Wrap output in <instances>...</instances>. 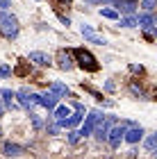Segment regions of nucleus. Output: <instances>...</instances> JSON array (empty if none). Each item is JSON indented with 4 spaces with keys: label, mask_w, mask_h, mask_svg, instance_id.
Masks as SVG:
<instances>
[{
    "label": "nucleus",
    "mask_w": 157,
    "mask_h": 159,
    "mask_svg": "<svg viewBox=\"0 0 157 159\" xmlns=\"http://www.w3.org/2000/svg\"><path fill=\"white\" fill-rule=\"evenodd\" d=\"M141 7L146 9V14H150L155 7H157V0H141Z\"/></svg>",
    "instance_id": "nucleus-25"
},
{
    "label": "nucleus",
    "mask_w": 157,
    "mask_h": 159,
    "mask_svg": "<svg viewBox=\"0 0 157 159\" xmlns=\"http://www.w3.org/2000/svg\"><path fill=\"white\" fill-rule=\"evenodd\" d=\"M100 16H103V18H109V20H116V18H118V11H116V9H109V7H103V9H100Z\"/></svg>",
    "instance_id": "nucleus-23"
},
{
    "label": "nucleus",
    "mask_w": 157,
    "mask_h": 159,
    "mask_svg": "<svg viewBox=\"0 0 157 159\" xmlns=\"http://www.w3.org/2000/svg\"><path fill=\"white\" fill-rule=\"evenodd\" d=\"M9 73H12V68H9V66H0V77H7Z\"/></svg>",
    "instance_id": "nucleus-30"
},
{
    "label": "nucleus",
    "mask_w": 157,
    "mask_h": 159,
    "mask_svg": "<svg viewBox=\"0 0 157 159\" xmlns=\"http://www.w3.org/2000/svg\"><path fill=\"white\" fill-rule=\"evenodd\" d=\"M82 86H84V91H89V93H91V96H94L96 100H100V102H105V98H103V93H100V91H96L94 86H89V84H82Z\"/></svg>",
    "instance_id": "nucleus-24"
},
{
    "label": "nucleus",
    "mask_w": 157,
    "mask_h": 159,
    "mask_svg": "<svg viewBox=\"0 0 157 159\" xmlns=\"http://www.w3.org/2000/svg\"><path fill=\"white\" fill-rule=\"evenodd\" d=\"M130 70H132V73H144V68H141V66H137V64H132V66H130Z\"/></svg>",
    "instance_id": "nucleus-31"
},
{
    "label": "nucleus",
    "mask_w": 157,
    "mask_h": 159,
    "mask_svg": "<svg viewBox=\"0 0 157 159\" xmlns=\"http://www.w3.org/2000/svg\"><path fill=\"white\" fill-rule=\"evenodd\" d=\"M2 152H5V157H18V155H23V148H21L18 143L7 141L5 146H2Z\"/></svg>",
    "instance_id": "nucleus-15"
},
{
    "label": "nucleus",
    "mask_w": 157,
    "mask_h": 159,
    "mask_svg": "<svg viewBox=\"0 0 157 159\" xmlns=\"http://www.w3.org/2000/svg\"><path fill=\"white\" fill-rule=\"evenodd\" d=\"M46 129H48V134H57L59 132V125H57V123H50V125H46Z\"/></svg>",
    "instance_id": "nucleus-29"
},
{
    "label": "nucleus",
    "mask_w": 157,
    "mask_h": 159,
    "mask_svg": "<svg viewBox=\"0 0 157 159\" xmlns=\"http://www.w3.org/2000/svg\"><path fill=\"white\" fill-rule=\"evenodd\" d=\"M144 148L148 150V152H157V132L150 134V136H148V139L144 141Z\"/></svg>",
    "instance_id": "nucleus-19"
},
{
    "label": "nucleus",
    "mask_w": 157,
    "mask_h": 159,
    "mask_svg": "<svg viewBox=\"0 0 157 159\" xmlns=\"http://www.w3.org/2000/svg\"><path fill=\"white\" fill-rule=\"evenodd\" d=\"M80 34L84 37V41H89V43H96V46H107V39L100 37V34H96L89 25H82V27H80Z\"/></svg>",
    "instance_id": "nucleus-7"
},
{
    "label": "nucleus",
    "mask_w": 157,
    "mask_h": 159,
    "mask_svg": "<svg viewBox=\"0 0 157 159\" xmlns=\"http://www.w3.org/2000/svg\"><path fill=\"white\" fill-rule=\"evenodd\" d=\"M50 91L55 93L57 98H64V96H71V91H68V86L66 84H62V82H53L50 84Z\"/></svg>",
    "instance_id": "nucleus-17"
},
{
    "label": "nucleus",
    "mask_w": 157,
    "mask_h": 159,
    "mask_svg": "<svg viewBox=\"0 0 157 159\" xmlns=\"http://www.w3.org/2000/svg\"><path fill=\"white\" fill-rule=\"evenodd\" d=\"M130 91H132V93H134V96H137L139 100H150V98H148L146 93H144V89H141V86H139L137 82H132V84H130Z\"/></svg>",
    "instance_id": "nucleus-21"
},
{
    "label": "nucleus",
    "mask_w": 157,
    "mask_h": 159,
    "mask_svg": "<svg viewBox=\"0 0 157 159\" xmlns=\"http://www.w3.org/2000/svg\"><path fill=\"white\" fill-rule=\"evenodd\" d=\"M2 111H5V105H2V102H0V116H2Z\"/></svg>",
    "instance_id": "nucleus-36"
},
{
    "label": "nucleus",
    "mask_w": 157,
    "mask_h": 159,
    "mask_svg": "<svg viewBox=\"0 0 157 159\" xmlns=\"http://www.w3.org/2000/svg\"><path fill=\"white\" fill-rule=\"evenodd\" d=\"M57 59H59V68L62 70H71L75 66L73 64V52H71V50H59V52H57Z\"/></svg>",
    "instance_id": "nucleus-9"
},
{
    "label": "nucleus",
    "mask_w": 157,
    "mask_h": 159,
    "mask_svg": "<svg viewBox=\"0 0 157 159\" xmlns=\"http://www.w3.org/2000/svg\"><path fill=\"white\" fill-rule=\"evenodd\" d=\"M71 52H73L77 66H80L82 70H87V73H98V70H100V64H98V59L89 52L87 48H73Z\"/></svg>",
    "instance_id": "nucleus-1"
},
{
    "label": "nucleus",
    "mask_w": 157,
    "mask_h": 159,
    "mask_svg": "<svg viewBox=\"0 0 157 159\" xmlns=\"http://www.w3.org/2000/svg\"><path fill=\"white\" fill-rule=\"evenodd\" d=\"M155 34H157V25H155Z\"/></svg>",
    "instance_id": "nucleus-38"
},
{
    "label": "nucleus",
    "mask_w": 157,
    "mask_h": 159,
    "mask_svg": "<svg viewBox=\"0 0 157 159\" xmlns=\"http://www.w3.org/2000/svg\"><path fill=\"white\" fill-rule=\"evenodd\" d=\"M105 89H107V91H114L116 86H114V82H105Z\"/></svg>",
    "instance_id": "nucleus-34"
},
{
    "label": "nucleus",
    "mask_w": 157,
    "mask_h": 159,
    "mask_svg": "<svg viewBox=\"0 0 157 159\" xmlns=\"http://www.w3.org/2000/svg\"><path fill=\"white\" fill-rule=\"evenodd\" d=\"M16 98H18V105L25 107V109H32V107H34V102H32V93L27 91V89L16 91Z\"/></svg>",
    "instance_id": "nucleus-12"
},
{
    "label": "nucleus",
    "mask_w": 157,
    "mask_h": 159,
    "mask_svg": "<svg viewBox=\"0 0 157 159\" xmlns=\"http://www.w3.org/2000/svg\"><path fill=\"white\" fill-rule=\"evenodd\" d=\"M118 25L121 27H137L139 23H137V16H125V18L118 20Z\"/></svg>",
    "instance_id": "nucleus-22"
},
{
    "label": "nucleus",
    "mask_w": 157,
    "mask_h": 159,
    "mask_svg": "<svg viewBox=\"0 0 157 159\" xmlns=\"http://www.w3.org/2000/svg\"><path fill=\"white\" fill-rule=\"evenodd\" d=\"M53 116H55V120H57V123H66V120L71 118V111H68V107H66V105H59V107L55 109Z\"/></svg>",
    "instance_id": "nucleus-16"
},
{
    "label": "nucleus",
    "mask_w": 157,
    "mask_h": 159,
    "mask_svg": "<svg viewBox=\"0 0 157 159\" xmlns=\"http://www.w3.org/2000/svg\"><path fill=\"white\" fill-rule=\"evenodd\" d=\"M30 118H32V125L37 127V129H41V127H44V120H41V118L37 116V114H30Z\"/></svg>",
    "instance_id": "nucleus-27"
},
{
    "label": "nucleus",
    "mask_w": 157,
    "mask_h": 159,
    "mask_svg": "<svg viewBox=\"0 0 157 159\" xmlns=\"http://www.w3.org/2000/svg\"><path fill=\"white\" fill-rule=\"evenodd\" d=\"M125 132H127V127L121 123V125H114L112 129H109V136H107V141H109V146L112 148H118L121 146V141L125 139Z\"/></svg>",
    "instance_id": "nucleus-6"
},
{
    "label": "nucleus",
    "mask_w": 157,
    "mask_h": 159,
    "mask_svg": "<svg viewBox=\"0 0 157 159\" xmlns=\"http://www.w3.org/2000/svg\"><path fill=\"white\" fill-rule=\"evenodd\" d=\"M82 118H84V114H82V111L71 114V118H68V127L73 129V127H77V125H82Z\"/></svg>",
    "instance_id": "nucleus-20"
},
{
    "label": "nucleus",
    "mask_w": 157,
    "mask_h": 159,
    "mask_svg": "<svg viewBox=\"0 0 157 159\" xmlns=\"http://www.w3.org/2000/svg\"><path fill=\"white\" fill-rule=\"evenodd\" d=\"M30 61H25V59H18V66L14 68V75H18V77H25L27 73H30V66H27Z\"/></svg>",
    "instance_id": "nucleus-18"
},
{
    "label": "nucleus",
    "mask_w": 157,
    "mask_h": 159,
    "mask_svg": "<svg viewBox=\"0 0 157 159\" xmlns=\"http://www.w3.org/2000/svg\"><path fill=\"white\" fill-rule=\"evenodd\" d=\"M0 34H2L5 39H16L18 37V18L14 16V14L5 11L2 16H0Z\"/></svg>",
    "instance_id": "nucleus-2"
},
{
    "label": "nucleus",
    "mask_w": 157,
    "mask_h": 159,
    "mask_svg": "<svg viewBox=\"0 0 157 159\" xmlns=\"http://www.w3.org/2000/svg\"><path fill=\"white\" fill-rule=\"evenodd\" d=\"M27 61H34V64H39V66H50V64H53V59H50L46 52H41V50H34V52H30Z\"/></svg>",
    "instance_id": "nucleus-11"
},
{
    "label": "nucleus",
    "mask_w": 157,
    "mask_h": 159,
    "mask_svg": "<svg viewBox=\"0 0 157 159\" xmlns=\"http://www.w3.org/2000/svg\"><path fill=\"white\" fill-rule=\"evenodd\" d=\"M103 118V114L98 111V109H91L89 111V116L84 118V123L80 125V129H77V132H80V136H89V134H94V129H96V125H98V120Z\"/></svg>",
    "instance_id": "nucleus-5"
},
{
    "label": "nucleus",
    "mask_w": 157,
    "mask_h": 159,
    "mask_svg": "<svg viewBox=\"0 0 157 159\" xmlns=\"http://www.w3.org/2000/svg\"><path fill=\"white\" fill-rule=\"evenodd\" d=\"M55 2H57V5H64V7H68L71 2H73V0H55Z\"/></svg>",
    "instance_id": "nucleus-33"
},
{
    "label": "nucleus",
    "mask_w": 157,
    "mask_h": 159,
    "mask_svg": "<svg viewBox=\"0 0 157 159\" xmlns=\"http://www.w3.org/2000/svg\"><path fill=\"white\" fill-rule=\"evenodd\" d=\"M87 2H91V5H94V2H100V5H103V2H105V5H112V0H87Z\"/></svg>",
    "instance_id": "nucleus-32"
},
{
    "label": "nucleus",
    "mask_w": 157,
    "mask_h": 159,
    "mask_svg": "<svg viewBox=\"0 0 157 159\" xmlns=\"http://www.w3.org/2000/svg\"><path fill=\"white\" fill-rule=\"evenodd\" d=\"M112 5L116 11H123L125 16H134V11H137V2H132V0H112Z\"/></svg>",
    "instance_id": "nucleus-8"
},
{
    "label": "nucleus",
    "mask_w": 157,
    "mask_h": 159,
    "mask_svg": "<svg viewBox=\"0 0 157 159\" xmlns=\"http://www.w3.org/2000/svg\"><path fill=\"white\" fill-rule=\"evenodd\" d=\"M80 139H82V136H80L77 129H71V132H68V143H77Z\"/></svg>",
    "instance_id": "nucleus-26"
},
{
    "label": "nucleus",
    "mask_w": 157,
    "mask_h": 159,
    "mask_svg": "<svg viewBox=\"0 0 157 159\" xmlns=\"http://www.w3.org/2000/svg\"><path fill=\"white\" fill-rule=\"evenodd\" d=\"M32 102H34V105H41V107H46L48 111H55L57 107H59V98H57L53 91L44 93V96H39V93H32Z\"/></svg>",
    "instance_id": "nucleus-4"
},
{
    "label": "nucleus",
    "mask_w": 157,
    "mask_h": 159,
    "mask_svg": "<svg viewBox=\"0 0 157 159\" xmlns=\"http://www.w3.org/2000/svg\"><path fill=\"white\" fill-rule=\"evenodd\" d=\"M137 23H139V27H144V30L148 32V30H150V27H153V30H155V16H153V14H139V16H137Z\"/></svg>",
    "instance_id": "nucleus-14"
},
{
    "label": "nucleus",
    "mask_w": 157,
    "mask_h": 159,
    "mask_svg": "<svg viewBox=\"0 0 157 159\" xmlns=\"http://www.w3.org/2000/svg\"><path fill=\"white\" fill-rule=\"evenodd\" d=\"M57 18H59V23H62V25H66V27L71 25V18H68V16H64V14H59V11H57Z\"/></svg>",
    "instance_id": "nucleus-28"
},
{
    "label": "nucleus",
    "mask_w": 157,
    "mask_h": 159,
    "mask_svg": "<svg viewBox=\"0 0 157 159\" xmlns=\"http://www.w3.org/2000/svg\"><path fill=\"white\" fill-rule=\"evenodd\" d=\"M116 125V116H103L100 120H98V125L94 129V136L98 141H105L107 136H109V129Z\"/></svg>",
    "instance_id": "nucleus-3"
},
{
    "label": "nucleus",
    "mask_w": 157,
    "mask_h": 159,
    "mask_svg": "<svg viewBox=\"0 0 157 159\" xmlns=\"http://www.w3.org/2000/svg\"><path fill=\"white\" fill-rule=\"evenodd\" d=\"M9 7V0H0V9H7Z\"/></svg>",
    "instance_id": "nucleus-35"
},
{
    "label": "nucleus",
    "mask_w": 157,
    "mask_h": 159,
    "mask_svg": "<svg viewBox=\"0 0 157 159\" xmlns=\"http://www.w3.org/2000/svg\"><path fill=\"white\" fill-rule=\"evenodd\" d=\"M141 139H144V127L141 125H134V127H127V132H125V139L123 141H127V143H139Z\"/></svg>",
    "instance_id": "nucleus-10"
},
{
    "label": "nucleus",
    "mask_w": 157,
    "mask_h": 159,
    "mask_svg": "<svg viewBox=\"0 0 157 159\" xmlns=\"http://www.w3.org/2000/svg\"><path fill=\"white\" fill-rule=\"evenodd\" d=\"M0 98H2V105L7 109H16L18 105H14V98H16V93L12 89H0Z\"/></svg>",
    "instance_id": "nucleus-13"
},
{
    "label": "nucleus",
    "mask_w": 157,
    "mask_h": 159,
    "mask_svg": "<svg viewBox=\"0 0 157 159\" xmlns=\"http://www.w3.org/2000/svg\"><path fill=\"white\" fill-rule=\"evenodd\" d=\"M0 136H2V127H0Z\"/></svg>",
    "instance_id": "nucleus-37"
}]
</instances>
